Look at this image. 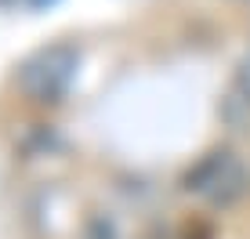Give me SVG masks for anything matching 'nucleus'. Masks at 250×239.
I'll list each match as a JSON object with an SVG mask.
<instances>
[{"instance_id": "obj_1", "label": "nucleus", "mask_w": 250, "mask_h": 239, "mask_svg": "<svg viewBox=\"0 0 250 239\" xmlns=\"http://www.w3.org/2000/svg\"><path fill=\"white\" fill-rule=\"evenodd\" d=\"M76 69V51L73 47H47L40 51L37 58L22 65V87L29 91L33 98L40 101H51L65 91L69 76Z\"/></svg>"}, {"instance_id": "obj_2", "label": "nucleus", "mask_w": 250, "mask_h": 239, "mask_svg": "<svg viewBox=\"0 0 250 239\" xmlns=\"http://www.w3.org/2000/svg\"><path fill=\"white\" fill-rule=\"evenodd\" d=\"M243 80H247V87H250V58H247V65H243Z\"/></svg>"}]
</instances>
